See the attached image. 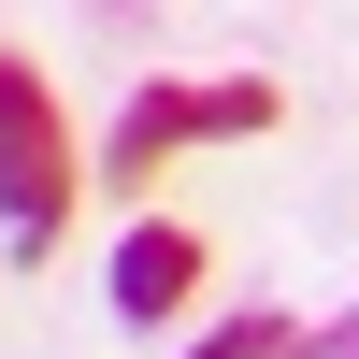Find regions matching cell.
Here are the masks:
<instances>
[{"instance_id":"obj_3","label":"cell","mask_w":359,"mask_h":359,"mask_svg":"<svg viewBox=\"0 0 359 359\" xmlns=\"http://www.w3.org/2000/svg\"><path fill=\"white\" fill-rule=\"evenodd\" d=\"M187 287H201V230H172V216H130V245H115V316L144 331V316H172Z\"/></svg>"},{"instance_id":"obj_2","label":"cell","mask_w":359,"mask_h":359,"mask_svg":"<svg viewBox=\"0 0 359 359\" xmlns=\"http://www.w3.org/2000/svg\"><path fill=\"white\" fill-rule=\"evenodd\" d=\"M287 115L273 72H230V86H144L130 115H115V187H144L158 158H187V144H259Z\"/></svg>"},{"instance_id":"obj_4","label":"cell","mask_w":359,"mask_h":359,"mask_svg":"<svg viewBox=\"0 0 359 359\" xmlns=\"http://www.w3.org/2000/svg\"><path fill=\"white\" fill-rule=\"evenodd\" d=\"M187 359H316V345H302V316H230V331H201Z\"/></svg>"},{"instance_id":"obj_1","label":"cell","mask_w":359,"mask_h":359,"mask_svg":"<svg viewBox=\"0 0 359 359\" xmlns=\"http://www.w3.org/2000/svg\"><path fill=\"white\" fill-rule=\"evenodd\" d=\"M72 187H86V172H72V130H57V86L0 43V216H15L29 259L72 230Z\"/></svg>"}]
</instances>
